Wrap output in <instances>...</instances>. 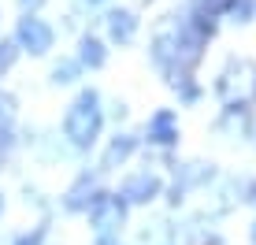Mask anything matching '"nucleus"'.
<instances>
[{
    "instance_id": "nucleus-10",
    "label": "nucleus",
    "mask_w": 256,
    "mask_h": 245,
    "mask_svg": "<svg viewBox=\"0 0 256 245\" xmlns=\"http://www.w3.org/2000/svg\"><path fill=\"white\" fill-rule=\"evenodd\" d=\"M15 64V45H8V41H0V71H8V67Z\"/></svg>"
},
{
    "instance_id": "nucleus-1",
    "label": "nucleus",
    "mask_w": 256,
    "mask_h": 245,
    "mask_svg": "<svg viewBox=\"0 0 256 245\" xmlns=\"http://www.w3.org/2000/svg\"><path fill=\"white\" fill-rule=\"evenodd\" d=\"M100 134V108H96V93H82L67 112V138L74 142L78 148L93 145V138Z\"/></svg>"
},
{
    "instance_id": "nucleus-5",
    "label": "nucleus",
    "mask_w": 256,
    "mask_h": 245,
    "mask_svg": "<svg viewBox=\"0 0 256 245\" xmlns=\"http://www.w3.org/2000/svg\"><path fill=\"white\" fill-rule=\"evenodd\" d=\"M148 138H152L156 145H171L174 138H178V134H174V116H171V112H160V116L148 122Z\"/></svg>"
},
{
    "instance_id": "nucleus-8",
    "label": "nucleus",
    "mask_w": 256,
    "mask_h": 245,
    "mask_svg": "<svg viewBox=\"0 0 256 245\" xmlns=\"http://www.w3.org/2000/svg\"><path fill=\"white\" fill-rule=\"evenodd\" d=\"M82 60L90 67H100L104 64V45H100V41H93V38H86L82 41Z\"/></svg>"
},
{
    "instance_id": "nucleus-14",
    "label": "nucleus",
    "mask_w": 256,
    "mask_h": 245,
    "mask_svg": "<svg viewBox=\"0 0 256 245\" xmlns=\"http://www.w3.org/2000/svg\"><path fill=\"white\" fill-rule=\"evenodd\" d=\"M22 4H41V0H22Z\"/></svg>"
},
{
    "instance_id": "nucleus-11",
    "label": "nucleus",
    "mask_w": 256,
    "mask_h": 245,
    "mask_svg": "<svg viewBox=\"0 0 256 245\" xmlns=\"http://www.w3.org/2000/svg\"><path fill=\"white\" fill-rule=\"evenodd\" d=\"M226 4H234V0H197V8H200V12H208V15H216L219 8H226Z\"/></svg>"
},
{
    "instance_id": "nucleus-4",
    "label": "nucleus",
    "mask_w": 256,
    "mask_h": 245,
    "mask_svg": "<svg viewBox=\"0 0 256 245\" xmlns=\"http://www.w3.org/2000/svg\"><path fill=\"white\" fill-rule=\"evenodd\" d=\"M93 212V223H96V230H116V226L122 223V200H108V197H100L96 204L90 208Z\"/></svg>"
},
{
    "instance_id": "nucleus-2",
    "label": "nucleus",
    "mask_w": 256,
    "mask_h": 245,
    "mask_svg": "<svg viewBox=\"0 0 256 245\" xmlns=\"http://www.w3.org/2000/svg\"><path fill=\"white\" fill-rule=\"evenodd\" d=\"M19 45H26L30 52H48L52 48V30L38 19V15H26L19 22Z\"/></svg>"
},
{
    "instance_id": "nucleus-3",
    "label": "nucleus",
    "mask_w": 256,
    "mask_h": 245,
    "mask_svg": "<svg viewBox=\"0 0 256 245\" xmlns=\"http://www.w3.org/2000/svg\"><path fill=\"white\" fill-rule=\"evenodd\" d=\"M156 194H160V178L156 174H148V171H141L134 174V178L122 186V200H130V204H141V200H152Z\"/></svg>"
},
{
    "instance_id": "nucleus-13",
    "label": "nucleus",
    "mask_w": 256,
    "mask_h": 245,
    "mask_svg": "<svg viewBox=\"0 0 256 245\" xmlns=\"http://www.w3.org/2000/svg\"><path fill=\"white\" fill-rule=\"evenodd\" d=\"M41 242H45V230H41V226H38V230H34V234H22V238L15 242V245H41Z\"/></svg>"
},
{
    "instance_id": "nucleus-15",
    "label": "nucleus",
    "mask_w": 256,
    "mask_h": 245,
    "mask_svg": "<svg viewBox=\"0 0 256 245\" xmlns=\"http://www.w3.org/2000/svg\"><path fill=\"white\" fill-rule=\"evenodd\" d=\"M252 245H256V226H252Z\"/></svg>"
},
{
    "instance_id": "nucleus-6",
    "label": "nucleus",
    "mask_w": 256,
    "mask_h": 245,
    "mask_svg": "<svg viewBox=\"0 0 256 245\" xmlns=\"http://www.w3.org/2000/svg\"><path fill=\"white\" fill-rule=\"evenodd\" d=\"M108 30H112V38H116V41H130V38H134V30H138V19L130 12H112L108 15Z\"/></svg>"
},
{
    "instance_id": "nucleus-16",
    "label": "nucleus",
    "mask_w": 256,
    "mask_h": 245,
    "mask_svg": "<svg viewBox=\"0 0 256 245\" xmlns=\"http://www.w3.org/2000/svg\"><path fill=\"white\" fill-rule=\"evenodd\" d=\"M100 245H112V242H108V238H104V242H100Z\"/></svg>"
},
{
    "instance_id": "nucleus-12",
    "label": "nucleus",
    "mask_w": 256,
    "mask_h": 245,
    "mask_svg": "<svg viewBox=\"0 0 256 245\" xmlns=\"http://www.w3.org/2000/svg\"><path fill=\"white\" fill-rule=\"evenodd\" d=\"M74 71H78L74 64H60V67H56V82H70V78H74Z\"/></svg>"
},
{
    "instance_id": "nucleus-7",
    "label": "nucleus",
    "mask_w": 256,
    "mask_h": 245,
    "mask_svg": "<svg viewBox=\"0 0 256 245\" xmlns=\"http://www.w3.org/2000/svg\"><path fill=\"white\" fill-rule=\"evenodd\" d=\"M134 152V138H116V142H112V148H108V156H104V168H116V164H122L126 160V156Z\"/></svg>"
},
{
    "instance_id": "nucleus-9",
    "label": "nucleus",
    "mask_w": 256,
    "mask_h": 245,
    "mask_svg": "<svg viewBox=\"0 0 256 245\" xmlns=\"http://www.w3.org/2000/svg\"><path fill=\"white\" fill-rule=\"evenodd\" d=\"M252 12H256V0H234V15L238 19H252Z\"/></svg>"
}]
</instances>
